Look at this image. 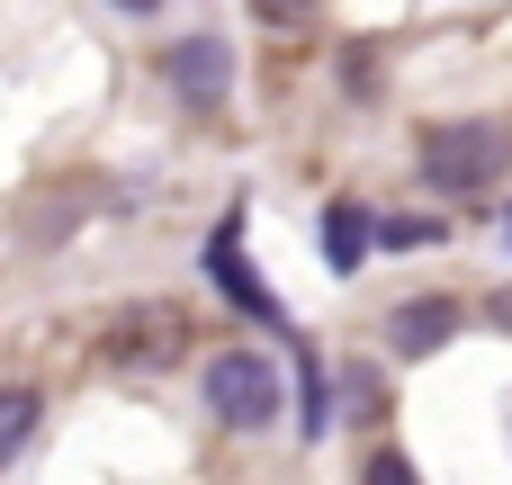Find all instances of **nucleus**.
Masks as SVG:
<instances>
[{
	"mask_svg": "<svg viewBox=\"0 0 512 485\" xmlns=\"http://www.w3.org/2000/svg\"><path fill=\"white\" fill-rule=\"evenodd\" d=\"M512 162V135L495 117H441L423 126V189H441L450 207H477Z\"/></svg>",
	"mask_w": 512,
	"mask_h": 485,
	"instance_id": "f257e3e1",
	"label": "nucleus"
},
{
	"mask_svg": "<svg viewBox=\"0 0 512 485\" xmlns=\"http://www.w3.org/2000/svg\"><path fill=\"white\" fill-rule=\"evenodd\" d=\"M36 414H45V396H36V387H0V468H9V459L27 450Z\"/></svg>",
	"mask_w": 512,
	"mask_h": 485,
	"instance_id": "0eeeda50",
	"label": "nucleus"
},
{
	"mask_svg": "<svg viewBox=\"0 0 512 485\" xmlns=\"http://www.w3.org/2000/svg\"><path fill=\"white\" fill-rule=\"evenodd\" d=\"M198 396H207V414H216L225 432H270V423H279V405H288V387H279L270 351H216V360H207V378H198Z\"/></svg>",
	"mask_w": 512,
	"mask_h": 485,
	"instance_id": "f03ea898",
	"label": "nucleus"
},
{
	"mask_svg": "<svg viewBox=\"0 0 512 485\" xmlns=\"http://www.w3.org/2000/svg\"><path fill=\"white\" fill-rule=\"evenodd\" d=\"M459 324H468V315H459L450 297H405V306L387 315V342H396L405 360H432V351H441V342H450Z\"/></svg>",
	"mask_w": 512,
	"mask_h": 485,
	"instance_id": "20e7f679",
	"label": "nucleus"
},
{
	"mask_svg": "<svg viewBox=\"0 0 512 485\" xmlns=\"http://www.w3.org/2000/svg\"><path fill=\"white\" fill-rule=\"evenodd\" d=\"M207 270H216V279H225V288H234V297H243L252 315H270V324H279V306H270V297H261V288L243 279V261H234V225H225V234L207 243Z\"/></svg>",
	"mask_w": 512,
	"mask_h": 485,
	"instance_id": "6e6552de",
	"label": "nucleus"
},
{
	"mask_svg": "<svg viewBox=\"0 0 512 485\" xmlns=\"http://www.w3.org/2000/svg\"><path fill=\"white\" fill-rule=\"evenodd\" d=\"M342 396H351V414H387V405H378V378H369V369H342Z\"/></svg>",
	"mask_w": 512,
	"mask_h": 485,
	"instance_id": "9d476101",
	"label": "nucleus"
},
{
	"mask_svg": "<svg viewBox=\"0 0 512 485\" xmlns=\"http://www.w3.org/2000/svg\"><path fill=\"white\" fill-rule=\"evenodd\" d=\"M306 9H315V0H252L261 27H306Z\"/></svg>",
	"mask_w": 512,
	"mask_h": 485,
	"instance_id": "9b49d317",
	"label": "nucleus"
},
{
	"mask_svg": "<svg viewBox=\"0 0 512 485\" xmlns=\"http://www.w3.org/2000/svg\"><path fill=\"white\" fill-rule=\"evenodd\" d=\"M369 234H378L369 207H351V198L324 207V261H333V270H360V261H369Z\"/></svg>",
	"mask_w": 512,
	"mask_h": 485,
	"instance_id": "423d86ee",
	"label": "nucleus"
},
{
	"mask_svg": "<svg viewBox=\"0 0 512 485\" xmlns=\"http://www.w3.org/2000/svg\"><path fill=\"white\" fill-rule=\"evenodd\" d=\"M162 81H171L180 108L216 117L225 90H234V45H225V36H180V45H162Z\"/></svg>",
	"mask_w": 512,
	"mask_h": 485,
	"instance_id": "7ed1b4c3",
	"label": "nucleus"
},
{
	"mask_svg": "<svg viewBox=\"0 0 512 485\" xmlns=\"http://www.w3.org/2000/svg\"><path fill=\"white\" fill-rule=\"evenodd\" d=\"M360 485H423V477H414V459H405V450H378V459L360 468Z\"/></svg>",
	"mask_w": 512,
	"mask_h": 485,
	"instance_id": "1a4fd4ad",
	"label": "nucleus"
},
{
	"mask_svg": "<svg viewBox=\"0 0 512 485\" xmlns=\"http://www.w3.org/2000/svg\"><path fill=\"white\" fill-rule=\"evenodd\" d=\"M108 9H126V18H153V9H162V0H108Z\"/></svg>",
	"mask_w": 512,
	"mask_h": 485,
	"instance_id": "ddd939ff",
	"label": "nucleus"
},
{
	"mask_svg": "<svg viewBox=\"0 0 512 485\" xmlns=\"http://www.w3.org/2000/svg\"><path fill=\"white\" fill-rule=\"evenodd\" d=\"M108 351L135 360V369H153V360L180 351V315H171V306H135V315H117V342H108Z\"/></svg>",
	"mask_w": 512,
	"mask_h": 485,
	"instance_id": "39448f33",
	"label": "nucleus"
},
{
	"mask_svg": "<svg viewBox=\"0 0 512 485\" xmlns=\"http://www.w3.org/2000/svg\"><path fill=\"white\" fill-rule=\"evenodd\" d=\"M387 243H441V225H414V216H396V225H378Z\"/></svg>",
	"mask_w": 512,
	"mask_h": 485,
	"instance_id": "f8f14e48",
	"label": "nucleus"
}]
</instances>
